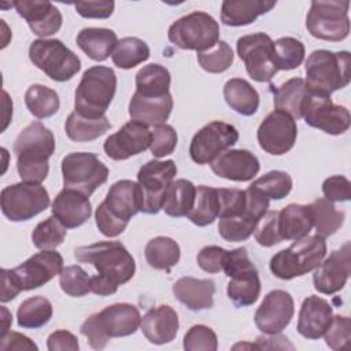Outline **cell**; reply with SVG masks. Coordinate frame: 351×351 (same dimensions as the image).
Instances as JSON below:
<instances>
[{
    "instance_id": "cell-1",
    "label": "cell",
    "mask_w": 351,
    "mask_h": 351,
    "mask_svg": "<svg viewBox=\"0 0 351 351\" xmlns=\"http://www.w3.org/2000/svg\"><path fill=\"white\" fill-rule=\"evenodd\" d=\"M74 256L97 270V274L90 277V292L99 296L115 293L118 287L132 280L136 271L133 256L119 241H97L77 247Z\"/></svg>"
},
{
    "instance_id": "cell-2",
    "label": "cell",
    "mask_w": 351,
    "mask_h": 351,
    "mask_svg": "<svg viewBox=\"0 0 351 351\" xmlns=\"http://www.w3.org/2000/svg\"><path fill=\"white\" fill-rule=\"evenodd\" d=\"M12 149L21 178L41 184L49 171L48 159L55 152L53 133L41 122H32L16 136Z\"/></svg>"
},
{
    "instance_id": "cell-3",
    "label": "cell",
    "mask_w": 351,
    "mask_h": 351,
    "mask_svg": "<svg viewBox=\"0 0 351 351\" xmlns=\"http://www.w3.org/2000/svg\"><path fill=\"white\" fill-rule=\"evenodd\" d=\"M143 192L138 182L121 180L114 182L95 213L97 229L107 237L121 234L130 218L141 211Z\"/></svg>"
},
{
    "instance_id": "cell-4",
    "label": "cell",
    "mask_w": 351,
    "mask_h": 351,
    "mask_svg": "<svg viewBox=\"0 0 351 351\" xmlns=\"http://www.w3.org/2000/svg\"><path fill=\"white\" fill-rule=\"evenodd\" d=\"M141 324L138 308L130 303H114L89 315L81 325V333L95 350L107 346L111 337L133 335Z\"/></svg>"
},
{
    "instance_id": "cell-5",
    "label": "cell",
    "mask_w": 351,
    "mask_h": 351,
    "mask_svg": "<svg viewBox=\"0 0 351 351\" xmlns=\"http://www.w3.org/2000/svg\"><path fill=\"white\" fill-rule=\"evenodd\" d=\"M306 84L313 93L330 96L351 80V55L348 51H313L304 64Z\"/></svg>"
},
{
    "instance_id": "cell-6",
    "label": "cell",
    "mask_w": 351,
    "mask_h": 351,
    "mask_svg": "<svg viewBox=\"0 0 351 351\" xmlns=\"http://www.w3.org/2000/svg\"><path fill=\"white\" fill-rule=\"evenodd\" d=\"M115 90L114 70L107 66H93L84 71L75 89L74 111L86 118H100L110 107Z\"/></svg>"
},
{
    "instance_id": "cell-7",
    "label": "cell",
    "mask_w": 351,
    "mask_h": 351,
    "mask_svg": "<svg viewBox=\"0 0 351 351\" xmlns=\"http://www.w3.org/2000/svg\"><path fill=\"white\" fill-rule=\"evenodd\" d=\"M326 243L319 234H307L270 259V271L281 280H292L314 270L325 258Z\"/></svg>"
},
{
    "instance_id": "cell-8",
    "label": "cell",
    "mask_w": 351,
    "mask_h": 351,
    "mask_svg": "<svg viewBox=\"0 0 351 351\" xmlns=\"http://www.w3.org/2000/svg\"><path fill=\"white\" fill-rule=\"evenodd\" d=\"M32 63L51 80L64 82L81 69L80 58L58 38H38L29 47Z\"/></svg>"
},
{
    "instance_id": "cell-9",
    "label": "cell",
    "mask_w": 351,
    "mask_h": 351,
    "mask_svg": "<svg viewBox=\"0 0 351 351\" xmlns=\"http://www.w3.org/2000/svg\"><path fill=\"white\" fill-rule=\"evenodd\" d=\"M167 37L181 49L203 52L219 41V25L210 14L193 11L171 23Z\"/></svg>"
},
{
    "instance_id": "cell-10",
    "label": "cell",
    "mask_w": 351,
    "mask_h": 351,
    "mask_svg": "<svg viewBox=\"0 0 351 351\" xmlns=\"http://www.w3.org/2000/svg\"><path fill=\"white\" fill-rule=\"evenodd\" d=\"M0 204L4 217L12 222H22L43 213L49 206V195L41 184L23 181L3 188Z\"/></svg>"
},
{
    "instance_id": "cell-11",
    "label": "cell",
    "mask_w": 351,
    "mask_h": 351,
    "mask_svg": "<svg viewBox=\"0 0 351 351\" xmlns=\"http://www.w3.org/2000/svg\"><path fill=\"white\" fill-rule=\"evenodd\" d=\"M348 1H311L306 18L308 33L325 41H341L350 33Z\"/></svg>"
},
{
    "instance_id": "cell-12",
    "label": "cell",
    "mask_w": 351,
    "mask_h": 351,
    "mask_svg": "<svg viewBox=\"0 0 351 351\" xmlns=\"http://www.w3.org/2000/svg\"><path fill=\"white\" fill-rule=\"evenodd\" d=\"M64 188L90 196L108 178L107 166L92 152H71L62 159Z\"/></svg>"
},
{
    "instance_id": "cell-13",
    "label": "cell",
    "mask_w": 351,
    "mask_h": 351,
    "mask_svg": "<svg viewBox=\"0 0 351 351\" xmlns=\"http://www.w3.org/2000/svg\"><path fill=\"white\" fill-rule=\"evenodd\" d=\"M236 49L252 80L267 82L278 71L274 60V41L269 34L254 33L243 36L237 40Z\"/></svg>"
},
{
    "instance_id": "cell-14",
    "label": "cell",
    "mask_w": 351,
    "mask_h": 351,
    "mask_svg": "<svg viewBox=\"0 0 351 351\" xmlns=\"http://www.w3.org/2000/svg\"><path fill=\"white\" fill-rule=\"evenodd\" d=\"M176 174L177 166L171 159L149 160L143 165L137 174V182L143 192V213L156 214L162 210L165 193Z\"/></svg>"
},
{
    "instance_id": "cell-15",
    "label": "cell",
    "mask_w": 351,
    "mask_h": 351,
    "mask_svg": "<svg viewBox=\"0 0 351 351\" xmlns=\"http://www.w3.org/2000/svg\"><path fill=\"white\" fill-rule=\"evenodd\" d=\"M239 140L237 129L226 122L213 121L203 126L189 145L191 159L197 165L211 163L217 156L234 145Z\"/></svg>"
},
{
    "instance_id": "cell-16",
    "label": "cell",
    "mask_w": 351,
    "mask_h": 351,
    "mask_svg": "<svg viewBox=\"0 0 351 351\" xmlns=\"http://www.w3.org/2000/svg\"><path fill=\"white\" fill-rule=\"evenodd\" d=\"M245 213L243 215L219 218L218 233L226 241L237 243L247 240L269 208L270 199L251 185L245 189Z\"/></svg>"
},
{
    "instance_id": "cell-17",
    "label": "cell",
    "mask_w": 351,
    "mask_h": 351,
    "mask_svg": "<svg viewBox=\"0 0 351 351\" xmlns=\"http://www.w3.org/2000/svg\"><path fill=\"white\" fill-rule=\"evenodd\" d=\"M302 118L308 126L333 136L343 134L351 125L350 111L346 107L335 104L330 96L313 92L306 101Z\"/></svg>"
},
{
    "instance_id": "cell-18",
    "label": "cell",
    "mask_w": 351,
    "mask_h": 351,
    "mask_svg": "<svg viewBox=\"0 0 351 351\" xmlns=\"http://www.w3.org/2000/svg\"><path fill=\"white\" fill-rule=\"evenodd\" d=\"M298 126L295 119L284 111L274 110L259 125L256 138L259 147L271 155H284L296 143Z\"/></svg>"
},
{
    "instance_id": "cell-19",
    "label": "cell",
    "mask_w": 351,
    "mask_h": 351,
    "mask_svg": "<svg viewBox=\"0 0 351 351\" xmlns=\"http://www.w3.org/2000/svg\"><path fill=\"white\" fill-rule=\"evenodd\" d=\"M62 269V255L55 250H43L14 267L12 273L22 291H30L51 281L55 276L60 274Z\"/></svg>"
},
{
    "instance_id": "cell-20",
    "label": "cell",
    "mask_w": 351,
    "mask_h": 351,
    "mask_svg": "<svg viewBox=\"0 0 351 351\" xmlns=\"http://www.w3.org/2000/svg\"><path fill=\"white\" fill-rule=\"evenodd\" d=\"M293 313L295 304L291 293L282 289H274L263 298L255 311L254 321L261 332L274 335L289 325Z\"/></svg>"
},
{
    "instance_id": "cell-21",
    "label": "cell",
    "mask_w": 351,
    "mask_h": 351,
    "mask_svg": "<svg viewBox=\"0 0 351 351\" xmlns=\"http://www.w3.org/2000/svg\"><path fill=\"white\" fill-rule=\"evenodd\" d=\"M351 273V245L346 241L321 262L313 274L314 288L325 295H332L343 289Z\"/></svg>"
},
{
    "instance_id": "cell-22",
    "label": "cell",
    "mask_w": 351,
    "mask_h": 351,
    "mask_svg": "<svg viewBox=\"0 0 351 351\" xmlns=\"http://www.w3.org/2000/svg\"><path fill=\"white\" fill-rule=\"evenodd\" d=\"M151 130L147 125L129 121L117 133L108 136L103 144L106 155L112 160H125L149 148Z\"/></svg>"
},
{
    "instance_id": "cell-23",
    "label": "cell",
    "mask_w": 351,
    "mask_h": 351,
    "mask_svg": "<svg viewBox=\"0 0 351 351\" xmlns=\"http://www.w3.org/2000/svg\"><path fill=\"white\" fill-rule=\"evenodd\" d=\"M12 4L18 15L27 22L30 30L40 37L52 36L62 27V14L51 1L18 0Z\"/></svg>"
},
{
    "instance_id": "cell-24",
    "label": "cell",
    "mask_w": 351,
    "mask_h": 351,
    "mask_svg": "<svg viewBox=\"0 0 351 351\" xmlns=\"http://www.w3.org/2000/svg\"><path fill=\"white\" fill-rule=\"evenodd\" d=\"M215 176L230 181H250L259 171L258 158L247 149H229L217 156L211 163Z\"/></svg>"
},
{
    "instance_id": "cell-25",
    "label": "cell",
    "mask_w": 351,
    "mask_h": 351,
    "mask_svg": "<svg viewBox=\"0 0 351 351\" xmlns=\"http://www.w3.org/2000/svg\"><path fill=\"white\" fill-rule=\"evenodd\" d=\"M52 215L67 229L78 228L92 215V206L84 193L63 188L52 202Z\"/></svg>"
},
{
    "instance_id": "cell-26",
    "label": "cell",
    "mask_w": 351,
    "mask_h": 351,
    "mask_svg": "<svg viewBox=\"0 0 351 351\" xmlns=\"http://www.w3.org/2000/svg\"><path fill=\"white\" fill-rule=\"evenodd\" d=\"M333 317L332 306L324 298L310 295L300 307L298 318V332L310 340L322 337Z\"/></svg>"
},
{
    "instance_id": "cell-27",
    "label": "cell",
    "mask_w": 351,
    "mask_h": 351,
    "mask_svg": "<svg viewBox=\"0 0 351 351\" xmlns=\"http://www.w3.org/2000/svg\"><path fill=\"white\" fill-rule=\"evenodd\" d=\"M140 326L149 343L166 344L176 339L180 322L177 311L169 304H162L148 310L141 318Z\"/></svg>"
},
{
    "instance_id": "cell-28",
    "label": "cell",
    "mask_w": 351,
    "mask_h": 351,
    "mask_svg": "<svg viewBox=\"0 0 351 351\" xmlns=\"http://www.w3.org/2000/svg\"><path fill=\"white\" fill-rule=\"evenodd\" d=\"M173 110L171 95L145 96L134 92L129 101V115L132 121L141 122L147 126L166 123Z\"/></svg>"
},
{
    "instance_id": "cell-29",
    "label": "cell",
    "mask_w": 351,
    "mask_h": 351,
    "mask_svg": "<svg viewBox=\"0 0 351 351\" xmlns=\"http://www.w3.org/2000/svg\"><path fill=\"white\" fill-rule=\"evenodd\" d=\"M173 293L178 302L192 311L208 310L214 304L215 284L213 280L181 277L173 284Z\"/></svg>"
},
{
    "instance_id": "cell-30",
    "label": "cell",
    "mask_w": 351,
    "mask_h": 351,
    "mask_svg": "<svg viewBox=\"0 0 351 351\" xmlns=\"http://www.w3.org/2000/svg\"><path fill=\"white\" fill-rule=\"evenodd\" d=\"M226 292L236 307L254 304L261 293V280L254 263L234 271L230 277Z\"/></svg>"
},
{
    "instance_id": "cell-31",
    "label": "cell",
    "mask_w": 351,
    "mask_h": 351,
    "mask_svg": "<svg viewBox=\"0 0 351 351\" xmlns=\"http://www.w3.org/2000/svg\"><path fill=\"white\" fill-rule=\"evenodd\" d=\"M276 4L273 0H225L221 7V21L226 26H245Z\"/></svg>"
},
{
    "instance_id": "cell-32",
    "label": "cell",
    "mask_w": 351,
    "mask_h": 351,
    "mask_svg": "<svg viewBox=\"0 0 351 351\" xmlns=\"http://www.w3.org/2000/svg\"><path fill=\"white\" fill-rule=\"evenodd\" d=\"M271 90L276 110L287 112L293 119L302 118L306 101L311 95V90L303 78H291Z\"/></svg>"
},
{
    "instance_id": "cell-33",
    "label": "cell",
    "mask_w": 351,
    "mask_h": 351,
    "mask_svg": "<svg viewBox=\"0 0 351 351\" xmlns=\"http://www.w3.org/2000/svg\"><path fill=\"white\" fill-rule=\"evenodd\" d=\"M277 226L282 240H299L307 236L313 228V213L310 204H288L278 211Z\"/></svg>"
},
{
    "instance_id": "cell-34",
    "label": "cell",
    "mask_w": 351,
    "mask_h": 351,
    "mask_svg": "<svg viewBox=\"0 0 351 351\" xmlns=\"http://www.w3.org/2000/svg\"><path fill=\"white\" fill-rule=\"evenodd\" d=\"M117 43L115 32L104 27H85L77 36V45L96 62L106 60L112 53Z\"/></svg>"
},
{
    "instance_id": "cell-35",
    "label": "cell",
    "mask_w": 351,
    "mask_h": 351,
    "mask_svg": "<svg viewBox=\"0 0 351 351\" xmlns=\"http://www.w3.org/2000/svg\"><path fill=\"white\" fill-rule=\"evenodd\" d=\"M223 97L226 104L237 114L250 117L258 111L259 93L243 78H230L223 86Z\"/></svg>"
},
{
    "instance_id": "cell-36",
    "label": "cell",
    "mask_w": 351,
    "mask_h": 351,
    "mask_svg": "<svg viewBox=\"0 0 351 351\" xmlns=\"http://www.w3.org/2000/svg\"><path fill=\"white\" fill-rule=\"evenodd\" d=\"M195 196L196 186L189 180H176L165 193L162 210L170 217H185L193 207Z\"/></svg>"
},
{
    "instance_id": "cell-37",
    "label": "cell",
    "mask_w": 351,
    "mask_h": 351,
    "mask_svg": "<svg viewBox=\"0 0 351 351\" xmlns=\"http://www.w3.org/2000/svg\"><path fill=\"white\" fill-rule=\"evenodd\" d=\"M111 128V123L106 115L100 118H86L80 115L78 112L73 111L64 123L66 134L73 141H92L97 137L103 136L108 129Z\"/></svg>"
},
{
    "instance_id": "cell-38",
    "label": "cell",
    "mask_w": 351,
    "mask_h": 351,
    "mask_svg": "<svg viewBox=\"0 0 351 351\" xmlns=\"http://www.w3.org/2000/svg\"><path fill=\"white\" fill-rule=\"evenodd\" d=\"M144 255L151 267L170 273L180 261V245L170 237L158 236L147 243Z\"/></svg>"
},
{
    "instance_id": "cell-39",
    "label": "cell",
    "mask_w": 351,
    "mask_h": 351,
    "mask_svg": "<svg viewBox=\"0 0 351 351\" xmlns=\"http://www.w3.org/2000/svg\"><path fill=\"white\" fill-rule=\"evenodd\" d=\"M170 73L166 67L151 63L136 74V92L145 96H163L170 93Z\"/></svg>"
},
{
    "instance_id": "cell-40",
    "label": "cell",
    "mask_w": 351,
    "mask_h": 351,
    "mask_svg": "<svg viewBox=\"0 0 351 351\" xmlns=\"http://www.w3.org/2000/svg\"><path fill=\"white\" fill-rule=\"evenodd\" d=\"M218 211L219 203L217 188L199 185L196 188L193 207L186 215L188 219L197 226H206L215 221V218L218 217Z\"/></svg>"
},
{
    "instance_id": "cell-41",
    "label": "cell",
    "mask_w": 351,
    "mask_h": 351,
    "mask_svg": "<svg viewBox=\"0 0 351 351\" xmlns=\"http://www.w3.org/2000/svg\"><path fill=\"white\" fill-rule=\"evenodd\" d=\"M25 104L32 115L44 119L58 112L60 100L53 89L41 84H33L25 93Z\"/></svg>"
},
{
    "instance_id": "cell-42",
    "label": "cell",
    "mask_w": 351,
    "mask_h": 351,
    "mask_svg": "<svg viewBox=\"0 0 351 351\" xmlns=\"http://www.w3.org/2000/svg\"><path fill=\"white\" fill-rule=\"evenodd\" d=\"M149 58V47L145 41L138 37H123L121 38L112 53V63L123 70L133 69L137 64L145 62Z\"/></svg>"
},
{
    "instance_id": "cell-43",
    "label": "cell",
    "mask_w": 351,
    "mask_h": 351,
    "mask_svg": "<svg viewBox=\"0 0 351 351\" xmlns=\"http://www.w3.org/2000/svg\"><path fill=\"white\" fill-rule=\"evenodd\" d=\"M52 304L44 296H33L23 300L16 311L18 325L26 329L44 326L52 318Z\"/></svg>"
},
{
    "instance_id": "cell-44",
    "label": "cell",
    "mask_w": 351,
    "mask_h": 351,
    "mask_svg": "<svg viewBox=\"0 0 351 351\" xmlns=\"http://www.w3.org/2000/svg\"><path fill=\"white\" fill-rule=\"evenodd\" d=\"M313 213V226L322 237L332 236L344 222V213L337 210L332 202L319 197L310 204Z\"/></svg>"
},
{
    "instance_id": "cell-45",
    "label": "cell",
    "mask_w": 351,
    "mask_h": 351,
    "mask_svg": "<svg viewBox=\"0 0 351 351\" xmlns=\"http://www.w3.org/2000/svg\"><path fill=\"white\" fill-rule=\"evenodd\" d=\"M304 45L293 37H281L274 41V60L278 70H293L304 59Z\"/></svg>"
},
{
    "instance_id": "cell-46",
    "label": "cell",
    "mask_w": 351,
    "mask_h": 351,
    "mask_svg": "<svg viewBox=\"0 0 351 351\" xmlns=\"http://www.w3.org/2000/svg\"><path fill=\"white\" fill-rule=\"evenodd\" d=\"M64 228L53 215L38 222L32 233V241L38 250H55L66 237Z\"/></svg>"
},
{
    "instance_id": "cell-47",
    "label": "cell",
    "mask_w": 351,
    "mask_h": 351,
    "mask_svg": "<svg viewBox=\"0 0 351 351\" xmlns=\"http://www.w3.org/2000/svg\"><path fill=\"white\" fill-rule=\"evenodd\" d=\"M251 186L256 188L266 197L280 200L285 197L292 189V178L287 171L271 170L258 180H255Z\"/></svg>"
},
{
    "instance_id": "cell-48",
    "label": "cell",
    "mask_w": 351,
    "mask_h": 351,
    "mask_svg": "<svg viewBox=\"0 0 351 351\" xmlns=\"http://www.w3.org/2000/svg\"><path fill=\"white\" fill-rule=\"evenodd\" d=\"M197 62L200 67L208 73H223L233 63V51L226 41L219 40L213 48L197 52Z\"/></svg>"
},
{
    "instance_id": "cell-49",
    "label": "cell",
    "mask_w": 351,
    "mask_h": 351,
    "mask_svg": "<svg viewBox=\"0 0 351 351\" xmlns=\"http://www.w3.org/2000/svg\"><path fill=\"white\" fill-rule=\"evenodd\" d=\"M59 285L66 295L80 298L90 292V277L78 265L66 266L59 274Z\"/></svg>"
},
{
    "instance_id": "cell-50",
    "label": "cell",
    "mask_w": 351,
    "mask_h": 351,
    "mask_svg": "<svg viewBox=\"0 0 351 351\" xmlns=\"http://www.w3.org/2000/svg\"><path fill=\"white\" fill-rule=\"evenodd\" d=\"M218 191V203H219V218H233L240 217L245 213V191L234 188H219Z\"/></svg>"
},
{
    "instance_id": "cell-51",
    "label": "cell",
    "mask_w": 351,
    "mask_h": 351,
    "mask_svg": "<svg viewBox=\"0 0 351 351\" xmlns=\"http://www.w3.org/2000/svg\"><path fill=\"white\" fill-rule=\"evenodd\" d=\"M177 140V132L171 125L162 123L154 126V130H151L149 149L155 158L167 156L176 149Z\"/></svg>"
},
{
    "instance_id": "cell-52",
    "label": "cell",
    "mask_w": 351,
    "mask_h": 351,
    "mask_svg": "<svg viewBox=\"0 0 351 351\" xmlns=\"http://www.w3.org/2000/svg\"><path fill=\"white\" fill-rule=\"evenodd\" d=\"M184 348L188 351H215L218 348L217 335L206 325H193L184 336Z\"/></svg>"
},
{
    "instance_id": "cell-53",
    "label": "cell",
    "mask_w": 351,
    "mask_h": 351,
    "mask_svg": "<svg viewBox=\"0 0 351 351\" xmlns=\"http://www.w3.org/2000/svg\"><path fill=\"white\" fill-rule=\"evenodd\" d=\"M326 346L332 350L348 347L351 340V321L346 315H333L325 335Z\"/></svg>"
},
{
    "instance_id": "cell-54",
    "label": "cell",
    "mask_w": 351,
    "mask_h": 351,
    "mask_svg": "<svg viewBox=\"0 0 351 351\" xmlns=\"http://www.w3.org/2000/svg\"><path fill=\"white\" fill-rule=\"evenodd\" d=\"M277 219H278V211H266V214L259 219L254 236L258 244L263 247H273L278 243L282 241L280 233H278V226H277Z\"/></svg>"
},
{
    "instance_id": "cell-55",
    "label": "cell",
    "mask_w": 351,
    "mask_h": 351,
    "mask_svg": "<svg viewBox=\"0 0 351 351\" xmlns=\"http://www.w3.org/2000/svg\"><path fill=\"white\" fill-rule=\"evenodd\" d=\"M322 192L329 202H347L351 199V182L344 176H332L322 184Z\"/></svg>"
},
{
    "instance_id": "cell-56",
    "label": "cell",
    "mask_w": 351,
    "mask_h": 351,
    "mask_svg": "<svg viewBox=\"0 0 351 351\" xmlns=\"http://www.w3.org/2000/svg\"><path fill=\"white\" fill-rule=\"evenodd\" d=\"M226 251L228 250H225L222 247H218V245L203 247L197 254L199 267L202 270L207 271V273H219V271H222Z\"/></svg>"
},
{
    "instance_id": "cell-57",
    "label": "cell",
    "mask_w": 351,
    "mask_h": 351,
    "mask_svg": "<svg viewBox=\"0 0 351 351\" xmlns=\"http://www.w3.org/2000/svg\"><path fill=\"white\" fill-rule=\"evenodd\" d=\"M115 3L114 1H78L74 4L75 11L82 18L106 19L112 15Z\"/></svg>"
},
{
    "instance_id": "cell-58",
    "label": "cell",
    "mask_w": 351,
    "mask_h": 351,
    "mask_svg": "<svg viewBox=\"0 0 351 351\" xmlns=\"http://www.w3.org/2000/svg\"><path fill=\"white\" fill-rule=\"evenodd\" d=\"M47 347L49 351H77L80 348L78 339L69 330L59 329L48 336Z\"/></svg>"
},
{
    "instance_id": "cell-59",
    "label": "cell",
    "mask_w": 351,
    "mask_h": 351,
    "mask_svg": "<svg viewBox=\"0 0 351 351\" xmlns=\"http://www.w3.org/2000/svg\"><path fill=\"white\" fill-rule=\"evenodd\" d=\"M0 350L10 351V350H34L37 351L38 347L33 343L27 336L18 333V332H7L5 335L0 336Z\"/></svg>"
},
{
    "instance_id": "cell-60",
    "label": "cell",
    "mask_w": 351,
    "mask_h": 351,
    "mask_svg": "<svg viewBox=\"0 0 351 351\" xmlns=\"http://www.w3.org/2000/svg\"><path fill=\"white\" fill-rule=\"evenodd\" d=\"M1 295L0 299L3 303L12 300L21 291V285L18 284L12 269H1Z\"/></svg>"
},
{
    "instance_id": "cell-61",
    "label": "cell",
    "mask_w": 351,
    "mask_h": 351,
    "mask_svg": "<svg viewBox=\"0 0 351 351\" xmlns=\"http://www.w3.org/2000/svg\"><path fill=\"white\" fill-rule=\"evenodd\" d=\"M1 315H3V326H1V335L0 336L5 335L8 332V328H10L11 322H12V315H11V313L4 306L1 307Z\"/></svg>"
}]
</instances>
